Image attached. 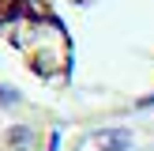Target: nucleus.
Instances as JSON below:
<instances>
[{
  "label": "nucleus",
  "instance_id": "nucleus-1",
  "mask_svg": "<svg viewBox=\"0 0 154 151\" xmlns=\"http://www.w3.org/2000/svg\"><path fill=\"white\" fill-rule=\"evenodd\" d=\"M0 72L42 95H150L154 0H0Z\"/></svg>",
  "mask_w": 154,
  "mask_h": 151
}]
</instances>
